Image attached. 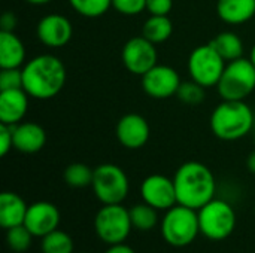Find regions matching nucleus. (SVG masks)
I'll use <instances>...</instances> for the list:
<instances>
[{
	"mask_svg": "<svg viewBox=\"0 0 255 253\" xmlns=\"http://www.w3.org/2000/svg\"><path fill=\"white\" fill-rule=\"evenodd\" d=\"M28 98L22 88L0 91V124L13 127L22 122L28 112Z\"/></svg>",
	"mask_w": 255,
	"mask_h": 253,
	"instance_id": "16",
	"label": "nucleus"
},
{
	"mask_svg": "<svg viewBox=\"0 0 255 253\" xmlns=\"http://www.w3.org/2000/svg\"><path fill=\"white\" fill-rule=\"evenodd\" d=\"M103 253H136L130 246H127L126 243H120V245H112L109 246Z\"/></svg>",
	"mask_w": 255,
	"mask_h": 253,
	"instance_id": "34",
	"label": "nucleus"
},
{
	"mask_svg": "<svg viewBox=\"0 0 255 253\" xmlns=\"http://www.w3.org/2000/svg\"><path fill=\"white\" fill-rule=\"evenodd\" d=\"M18 24L16 15L12 10H6L0 18V28L3 31H13Z\"/></svg>",
	"mask_w": 255,
	"mask_h": 253,
	"instance_id": "33",
	"label": "nucleus"
},
{
	"mask_svg": "<svg viewBox=\"0 0 255 253\" xmlns=\"http://www.w3.org/2000/svg\"><path fill=\"white\" fill-rule=\"evenodd\" d=\"M200 234L212 242H223L229 239L236 230L238 216L230 203L214 198L197 210Z\"/></svg>",
	"mask_w": 255,
	"mask_h": 253,
	"instance_id": "6",
	"label": "nucleus"
},
{
	"mask_svg": "<svg viewBox=\"0 0 255 253\" xmlns=\"http://www.w3.org/2000/svg\"><path fill=\"white\" fill-rule=\"evenodd\" d=\"M173 0H146V12L149 15H169Z\"/></svg>",
	"mask_w": 255,
	"mask_h": 253,
	"instance_id": "32",
	"label": "nucleus"
},
{
	"mask_svg": "<svg viewBox=\"0 0 255 253\" xmlns=\"http://www.w3.org/2000/svg\"><path fill=\"white\" fill-rule=\"evenodd\" d=\"M217 91L223 100L247 101L255 91V66L253 61L245 57L229 61L218 81Z\"/></svg>",
	"mask_w": 255,
	"mask_h": 253,
	"instance_id": "5",
	"label": "nucleus"
},
{
	"mask_svg": "<svg viewBox=\"0 0 255 253\" xmlns=\"http://www.w3.org/2000/svg\"><path fill=\"white\" fill-rule=\"evenodd\" d=\"M247 169H248L251 173H254L255 174V151L254 152H251V154L248 155V158H247Z\"/></svg>",
	"mask_w": 255,
	"mask_h": 253,
	"instance_id": "35",
	"label": "nucleus"
},
{
	"mask_svg": "<svg viewBox=\"0 0 255 253\" xmlns=\"http://www.w3.org/2000/svg\"><path fill=\"white\" fill-rule=\"evenodd\" d=\"M72 9L85 18L103 16L111 7L112 0H67Z\"/></svg>",
	"mask_w": 255,
	"mask_h": 253,
	"instance_id": "26",
	"label": "nucleus"
},
{
	"mask_svg": "<svg viewBox=\"0 0 255 253\" xmlns=\"http://www.w3.org/2000/svg\"><path fill=\"white\" fill-rule=\"evenodd\" d=\"M28 210V204L24 198L15 192L6 191L0 195V227L3 230H9L18 225H22L25 221V215Z\"/></svg>",
	"mask_w": 255,
	"mask_h": 253,
	"instance_id": "18",
	"label": "nucleus"
},
{
	"mask_svg": "<svg viewBox=\"0 0 255 253\" xmlns=\"http://www.w3.org/2000/svg\"><path fill=\"white\" fill-rule=\"evenodd\" d=\"M178 204L202 209L215 198L217 180L212 170L199 161H187L178 167L173 176Z\"/></svg>",
	"mask_w": 255,
	"mask_h": 253,
	"instance_id": "2",
	"label": "nucleus"
},
{
	"mask_svg": "<svg viewBox=\"0 0 255 253\" xmlns=\"http://www.w3.org/2000/svg\"><path fill=\"white\" fill-rule=\"evenodd\" d=\"M22 88L21 69H1L0 70V91Z\"/></svg>",
	"mask_w": 255,
	"mask_h": 253,
	"instance_id": "30",
	"label": "nucleus"
},
{
	"mask_svg": "<svg viewBox=\"0 0 255 253\" xmlns=\"http://www.w3.org/2000/svg\"><path fill=\"white\" fill-rule=\"evenodd\" d=\"M205 89L200 84L194 82L193 79L184 81L179 85V89L176 92V97L188 106H197L205 100Z\"/></svg>",
	"mask_w": 255,
	"mask_h": 253,
	"instance_id": "28",
	"label": "nucleus"
},
{
	"mask_svg": "<svg viewBox=\"0 0 255 253\" xmlns=\"http://www.w3.org/2000/svg\"><path fill=\"white\" fill-rule=\"evenodd\" d=\"M25 45L13 31H0V69H21L25 64Z\"/></svg>",
	"mask_w": 255,
	"mask_h": 253,
	"instance_id": "19",
	"label": "nucleus"
},
{
	"mask_svg": "<svg viewBox=\"0 0 255 253\" xmlns=\"http://www.w3.org/2000/svg\"><path fill=\"white\" fill-rule=\"evenodd\" d=\"M250 60L253 61V64L255 66V43H254V46L251 48V54H250Z\"/></svg>",
	"mask_w": 255,
	"mask_h": 253,
	"instance_id": "37",
	"label": "nucleus"
},
{
	"mask_svg": "<svg viewBox=\"0 0 255 253\" xmlns=\"http://www.w3.org/2000/svg\"><path fill=\"white\" fill-rule=\"evenodd\" d=\"M140 197L157 210H169L178 204L173 177L164 174H149L140 183Z\"/></svg>",
	"mask_w": 255,
	"mask_h": 253,
	"instance_id": "12",
	"label": "nucleus"
},
{
	"mask_svg": "<svg viewBox=\"0 0 255 253\" xmlns=\"http://www.w3.org/2000/svg\"><path fill=\"white\" fill-rule=\"evenodd\" d=\"M115 136L121 146L126 149H140L143 148L151 136V127L139 113H127L120 118L115 127Z\"/></svg>",
	"mask_w": 255,
	"mask_h": 253,
	"instance_id": "14",
	"label": "nucleus"
},
{
	"mask_svg": "<svg viewBox=\"0 0 255 253\" xmlns=\"http://www.w3.org/2000/svg\"><path fill=\"white\" fill-rule=\"evenodd\" d=\"M24 1H27L28 4H33V6H43V4L51 3L52 0H24Z\"/></svg>",
	"mask_w": 255,
	"mask_h": 253,
	"instance_id": "36",
	"label": "nucleus"
},
{
	"mask_svg": "<svg viewBox=\"0 0 255 253\" xmlns=\"http://www.w3.org/2000/svg\"><path fill=\"white\" fill-rule=\"evenodd\" d=\"M254 143H255V130H254Z\"/></svg>",
	"mask_w": 255,
	"mask_h": 253,
	"instance_id": "38",
	"label": "nucleus"
},
{
	"mask_svg": "<svg viewBox=\"0 0 255 253\" xmlns=\"http://www.w3.org/2000/svg\"><path fill=\"white\" fill-rule=\"evenodd\" d=\"M157 45L148 40L145 36H134L128 39L121 51V60L124 67L137 76H143L148 70L158 64Z\"/></svg>",
	"mask_w": 255,
	"mask_h": 253,
	"instance_id": "10",
	"label": "nucleus"
},
{
	"mask_svg": "<svg viewBox=\"0 0 255 253\" xmlns=\"http://www.w3.org/2000/svg\"><path fill=\"white\" fill-rule=\"evenodd\" d=\"M160 233L164 242L173 248L190 246L200 234L197 210L182 204L170 207L160 222Z\"/></svg>",
	"mask_w": 255,
	"mask_h": 253,
	"instance_id": "4",
	"label": "nucleus"
},
{
	"mask_svg": "<svg viewBox=\"0 0 255 253\" xmlns=\"http://www.w3.org/2000/svg\"><path fill=\"white\" fill-rule=\"evenodd\" d=\"M13 149V133L12 127L0 124V157H6Z\"/></svg>",
	"mask_w": 255,
	"mask_h": 253,
	"instance_id": "31",
	"label": "nucleus"
},
{
	"mask_svg": "<svg viewBox=\"0 0 255 253\" xmlns=\"http://www.w3.org/2000/svg\"><path fill=\"white\" fill-rule=\"evenodd\" d=\"M61 213L58 207L49 201H36L28 206L24 225L33 234V237L42 239L46 234L58 230Z\"/></svg>",
	"mask_w": 255,
	"mask_h": 253,
	"instance_id": "15",
	"label": "nucleus"
},
{
	"mask_svg": "<svg viewBox=\"0 0 255 253\" xmlns=\"http://www.w3.org/2000/svg\"><path fill=\"white\" fill-rule=\"evenodd\" d=\"M209 43L217 49V52L227 63L244 57V51H245L244 40L235 31H221Z\"/></svg>",
	"mask_w": 255,
	"mask_h": 253,
	"instance_id": "21",
	"label": "nucleus"
},
{
	"mask_svg": "<svg viewBox=\"0 0 255 253\" xmlns=\"http://www.w3.org/2000/svg\"><path fill=\"white\" fill-rule=\"evenodd\" d=\"M33 239H34L33 234L28 231V228L24 224L6 230V243H7L9 249L13 252L21 253L28 251Z\"/></svg>",
	"mask_w": 255,
	"mask_h": 253,
	"instance_id": "27",
	"label": "nucleus"
},
{
	"mask_svg": "<svg viewBox=\"0 0 255 253\" xmlns=\"http://www.w3.org/2000/svg\"><path fill=\"white\" fill-rule=\"evenodd\" d=\"M140 78L145 94L155 100H166L176 95L182 82L179 73L173 67L166 64L154 66Z\"/></svg>",
	"mask_w": 255,
	"mask_h": 253,
	"instance_id": "11",
	"label": "nucleus"
},
{
	"mask_svg": "<svg viewBox=\"0 0 255 253\" xmlns=\"http://www.w3.org/2000/svg\"><path fill=\"white\" fill-rule=\"evenodd\" d=\"M91 188L102 204H123L130 191V180L120 166L105 163L94 169Z\"/></svg>",
	"mask_w": 255,
	"mask_h": 253,
	"instance_id": "7",
	"label": "nucleus"
},
{
	"mask_svg": "<svg viewBox=\"0 0 255 253\" xmlns=\"http://www.w3.org/2000/svg\"><path fill=\"white\" fill-rule=\"evenodd\" d=\"M133 224L130 210L123 204H103L94 216V230L97 237L108 246L124 243Z\"/></svg>",
	"mask_w": 255,
	"mask_h": 253,
	"instance_id": "8",
	"label": "nucleus"
},
{
	"mask_svg": "<svg viewBox=\"0 0 255 253\" xmlns=\"http://www.w3.org/2000/svg\"><path fill=\"white\" fill-rule=\"evenodd\" d=\"M112 7L124 16H137L146 10V0H112Z\"/></svg>",
	"mask_w": 255,
	"mask_h": 253,
	"instance_id": "29",
	"label": "nucleus"
},
{
	"mask_svg": "<svg viewBox=\"0 0 255 253\" xmlns=\"http://www.w3.org/2000/svg\"><path fill=\"white\" fill-rule=\"evenodd\" d=\"M13 133V149L21 154H36L46 145V131L36 122L22 121L12 127Z\"/></svg>",
	"mask_w": 255,
	"mask_h": 253,
	"instance_id": "17",
	"label": "nucleus"
},
{
	"mask_svg": "<svg viewBox=\"0 0 255 253\" xmlns=\"http://www.w3.org/2000/svg\"><path fill=\"white\" fill-rule=\"evenodd\" d=\"M173 33V22L169 15H149L143 22L142 36L151 40L155 45L164 43L170 39Z\"/></svg>",
	"mask_w": 255,
	"mask_h": 253,
	"instance_id": "22",
	"label": "nucleus"
},
{
	"mask_svg": "<svg viewBox=\"0 0 255 253\" xmlns=\"http://www.w3.org/2000/svg\"><path fill=\"white\" fill-rule=\"evenodd\" d=\"M93 176H94V170L82 163L69 164L64 170V182L70 188H76V189L91 186Z\"/></svg>",
	"mask_w": 255,
	"mask_h": 253,
	"instance_id": "25",
	"label": "nucleus"
},
{
	"mask_svg": "<svg viewBox=\"0 0 255 253\" xmlns=\"http://www.w3.org/2000/svg\"><path fill=\"white\" fill-rule=\"evenodd\" d=\"M255 125L251 106L241 100H223L211 113L212 134L223 142H236L247 137Z\"/></svg>",
	"mask_w": 255,
	"mask_h": 253,
	"instance_id": "3",
	"label": "nucleus"
},
{
	"mask_svg": "<svg viewBox=\"0 0 255 253\" xmlns=\"http://www.w3.org/2000/svg\"><path fill=\"white\" fill-rule=\"evenodd\" d=\"M227 61L211 45H200L191 51L187 61V70L190 78L200 84L203 88H214L226 69Z\"/></svg>",
	"mask_w": 255,
	"mask_h": 253,
	"instance_id": "9",
	"label": "nucleus"
},
{
	"mask_svg": "<svg viewBox=\"0 0 255 253\" xmlns=\"http://www.w3.org/2000/svg\"><path fill=\"white\" fill-rule=\"evenodd\" d=\"M36 34L42 45L48 48H63L72 40L73 25L70 19L61 13H48L39 19Z\"/></svg>",
	"mask_w": 255,
	"mask_h": 253,
	"instance_id": "13",
	"label": "nucleus"
},
{
	"mask_svg": "<svg viewBox=\"0 0 255 253\" xmlns=\"http://www.w3.org/2000/svg\"><path fill=\"white\" fill-rule=\"evenodd\" d=\"M40 251L42 253H73L75 243L66 231L55 230L42 237Z\"/></svg>",
	"mask_w": 255,
	"mask_h": 253,
	"instance_id": "24",
	"label": "nucleus"
},
{
	"mask_svg": "<svg viewBox=\"0 0 255 253\" xmlns=\"http://www.w3.org/2000/svg\"><path fill=\"white\" fill-rule=\"evenodd\" d=\"M217 13L226 24H245L255 16V0H218Z\"/></svg>",
	"mask_w": 255,
	"mask_h": 253,
	"instance_id": "20",
	"label": "nucleus"
},
{
	"mask_svg": "<svg viewBox=\"0 0 255 253\" xmlns=\"http://www.w3.org/2000/svg\"><path fill=\"white\" fill-rule=\"evenodd\" d=\"M22 89L36 100L54 98L66 85L67 72L64 63L52 54H40L21 67Z\"/></svg>",
	"mask_w": 255,
	"mask_h": 253,
	"instance_id": "1",
	"label": "nucleus"
},
{
	"mask_svg": "<svg viewBox=\"0 0 255 253\" xmlns=\"http://www.w3.org/2000/svg\"><path fill=\"white\" fill-rule=\"evenodd\" d=\"M130 210V218L133 228L139 231H151L158 224V210L149 206L148 203L134 204Z\"/></svg>",
	"mask_w": 255,
	"mask_h": 253,
	"instance_id": "23",
	"label": "nucleus"
}]
</instances>
